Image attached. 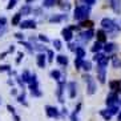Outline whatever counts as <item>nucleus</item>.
Segmentation results:
<instances>
[{
    "label": "nucleus",
    "mask_w": 121,
    "mask_h": 121,
    "mask_svg": "<svg viewBox=\"0 0 121 121\" xmlns=\"http://www.w3.org/2000/svg\"><path fill=\"white\" fill-rule=\"evenodd\" d=\"M89 13V8L86 5H80V7H76L75 9V19L76 20H84V19L88 17Z\"/></svg>",
    "instance_id": "obj_1"
},
{
    "label": "nucleus",
    "mask_w": 121,
    "mask_h": 121,
    "mask_svg": "<svg viewBox=\"0 0 121 121\" xmlns=\"http://www.w3.org/2000/svg\"><path fill=\"white\" fill-rule=\"evenodd\" d=\"M84 78H85V81H88V95H93L95 91H96V84H95V81H93L92 77L88 76V75L84 76Z\"/></svg>",
    "instance_id": "obj_2"
},
{
    "label": "nucleus",
    "mask_w": 121,
    "mask_h": 121,
    "mask_svg": "<svg viewBox=\"0 0 121 121\" xmlns=\"http://www.w3.org/2000/svg\"><path fill=\"white\" fill-rule=\"evenodd\" d=\"M118 97H117V95L116 93H110L109 96L107 97V105L108 107H114V105H118Z\"/></svg>",
    "instance_id": "obj_3"
},
{
    "label": "nucleus",
    "mask_w": 121,
    "mask_h": 121,
    "mask_svg": "<svg viewBox=\"0 0 121 121\" xmlns=\"http://www.w3.org/2000/svg\"><path fill=\"white\" fill-rule=\"evenodd\" d=\"M101 25H103L104 29H108V31H112V29H114V23L110 20V19H103L101 20Z\"/></svg>",
    "instance_id": "obj_4"
},
{
    "label": "nucleus",
    "mask_w": 121,
    "mask_h": 121,
    "mask_svg": "<svg viewBox=\"0 0 121 121\" xmlns=\"http://www.w3.org/2000/svg\"><path fill=\"white\" fill-rule=\"evenodd\" d=\"M20 27H22L23 29H25V28L35 29V28H36V23L33 22V20H24V22L20 23Z\"/></svg>",
    "instance_id": "obj_5"
},
{
    "label": "nucleus",
    "mask_w": 121,
    "mask_h": 121,
    "mask_svg": "<svg viewBox=\"0 0 121 121\" xmlns=\"http://www.w3.org/2000/svg\"><path fill=\"white\" fill-rule=\"evenodd\" d=\"M97 78L100 82H105V68L104 67L97 68Z\"/></svg>",
    "instance_id": "obj_6"
},
{
    "label": "nucleus",
    "mask_w": 121,
    "mask_h": 121,
    "mask_svg": "<svg viewBox=\"0 0 121 121\" xmlns=\"http://www.w3.org/2000/svg\"><path fill=\"white\" fill-rule=\"evenodd\" d=\"M45 112H47V114H48L49 117H57V116H59L57 109H56V108H53V107H47L45 108Z\"/></svg>",
    "instance_id": "obj_7"
},
{
    "label": "nucleus",
    "mask_w": 121,
    "mask_h": 121,
    "mask_svg": "<svg viewBox=\"0 0 121 121\" xmlns=\"http://www.w3.org/2000/svg\"><path fill=\"white\" fill-rule=\"evenodd\" d=\"M80 36H81V40H82V41H88V40L92 39L93 31H92V29H88V31H85V32H82Z\"/></svg>",
    "instance_id": "obj_8"
},
{
    "label": "nucleus",
    "mask_w": 121,
    "mask_h": 121,
    "mask_svg": "<svg viewBox=\"0 0 121 121\" xmlns=\"http://www.w3.org/2000/svg\"><path fill=\"white\" fill-rule=\"evenodd\" d=\"M63 36H64L65 41H71V40H72V29L71 28L63 29Z\"/></svg>",
    "instance_id": "obj_9"
},
{
    "label": "nucleus",
    "mask_w": 121,
    "mask_h": 121,
    "mask_svg": "<svg viewBox=\"0 0 121 121\" xmlns=\"http://www.w3.org/2000/svg\"><path fill=\"white\" fill-rule=\"evenodd\" d=\"M37 65H39L40 68L45 67V55H43V53L37 55Z\"/></svg>",
    "instance_id": "obj_10"
},
{
    "label": "nucleus",
    "mask_w": 121,
    "mask_h": 121,
    "mask_svg": "<svg viewBox=\"0 0 121 121\" xmlns=\"http://www.w3.org/2000/svg\"><path fill=\"white\" fill-rule=\"evenodd\" d=\"M69 97L71 99H73V97L76 96V84L75 82H69Z\"/></svg>",
    "instance_id": "obj_11"
},
{
    "label": "nucleus",
    "mask_w": 121,
    "mask_h": 121,
    "mask_svg": "<svg viewBox=\"0 0 121 121\" xmlns=\"http://www.w3.org/2000/svg\"><path fill=\"white\" fill-rule=\"evenodd\" d=\"M112 8L116 13H120L121 12V8H120V1L118 0H112Z\"/></svg>",
    "instance_id": "obj_12"
},
{
    "label": "nucleus",
    "mask_w": 121,
    "mask_h": 121,
    "mask_svg": "<svg viewBox=\"0 0 121 121\" xmlns=\"http://www.w3.org/2000/svg\"><path fill=\"white\" fill-rule=\"evenodd\" d=\"M64 19H67V15H59V16H52V17L49 19V22L51 23H57V22L64 20Z\"/></svg>",
    "instance_id": "obj_13"
},
{
    "label": "nucleus",
    "mask_w": 121,
    "mask_h": 121,
    "mask_svg": "<svg viewBox=\"0 0 121 121\" xmlns=\"http://www.w3.org/2000/svg\"><path fill=\"white\" fill-rule=\"evenodd\" d=\"M56 60H57V63L61 64V65H67L68 64V59L65 56H63V55H59V56L56 57Z\"/></svg>",
    "instance_id": "obj_14"
},
{
    "label": "nucleus",
    "mask_w": 121,
    "mask_h": 121,
    "mask_svg": "<svg viewBox=\"0 0 121 121\" xmlns=\"http://www.w3.org/2000/svg\"><path fill=\"white\" fill-rule=\"evenodd\" d=\"M20 19H22V13H16L12 19V25H20Z\"/></svg>",
    "instance_id": "obj_15"
},
{
    "label": "nucleus",
    "mask_w": 121,
    "mask_h": 121,
    "mask_svg": "<svg viewBox=\"0 0 121 121\" xmlns=\"http://www.w3.org/2000/svg\"><path fill=\"white\" fill-rule=\"evenodd\" d=\"M97 39H99L100 43H103V41H105V32L104 31H97Z\"/></svg>",
    "instance_id": "obj_16"
},
{
    "label": "nucleus",
    "mask_w": 121,
    "mask_h": 121,
    "mask_svg": "<svg viewBox=\"0 0 121 121\" xmlns=\"http://www.w3.org/2000/svg\"><path fill=\"white\" fill-rule=\"evenodd\" d=\"M109 86L112 91H118V86H120V82L118 81H110L109 82Z\"/></svg>",
    "instance_id": "obj_17"
},
{
    "label": "nucleus",
    "mask_w": 121,
    "mask_h": 121,
    "mask_svg": "<svg viewBox=\"0 0 121 121\" xmlns=\"http://www.w3.org/2000/svg\"><path fill=\"white\" fill-rule=\"evenodd\" d=\"M108 63H109V57H105V56H104L103 59L99 61V65H100V67H107Z\"/></svg>",
    "instance_id": "obj_18"
},
{
    "label": "nucleus",
    "mask_w": 121,
    "mask_h": 121,
    "mask_svg": "<svg viewBox=\"0 0 121 121\" xmlns=\"http://www.w3.org/2000/svg\"><path fill=\"white\" fill-rule=\"evenodd\" d=\"M82 64H84V61H82V59H80V57H76V60H75L76 69H80V68L82 67Z\"/></svg>",
    "instance_id": "obj_19"
},
{
    "label": "nucleus",
    "mask_w": 121,
    "mask_h": 121,
    "mask_svg": "<svg viewBox=\"0 0 121 121\" xmlns=\"http://www.w3.org/2000/svg\"><path fill=\"white\" fill-rule=\"evenodd\" d=\"M104 48H105V52H108V53H109V52H112V51L116 48V45H114L113 43H108L107 45L104 47Z\"/></svg>",
    "instance_id": "obj_20"
},
{
    "label": "nucleus",
    "mask_w": 121,
    "mask_h": 121,
    "mask_svg": "<svg viewBox=\"0 0 121 121\" xmlns=\"http://www.w3.org/2000/svg\"><path fill=\"white\" fill-rule=\"evenodd\" d=\"M100 114H101V116H103L107 121L110 120V116H112V114H110L109 112H107V110H100Z\"/></svg>",
    "instance_id": "obj_21"
},
{
    "label": "nucleus",
    "mask_w": 121,
    "mask_h": 121,
    "mask_svg": "<svg viewBox=\"0 0 121 121\" xmlns=\"http://www.w3.org/2000/svg\"><path fill=\"white\" fill-rule=\"evenodd\" d=\"M76 55H77V57L82 59V57H84V55H85V51L82 49V48H77V49H76Z\"/></svg>",
    "instance_id": "obj_22"
},
{
    "label": "nucleus",
    "mask_w": 121,
    "mask_h": 121,
    "mask_svg": "<svg viewBox=\"0 0 121 121\" xmlns=\"http://www.w3.org/2000/svg\"><path fill=\"white\" fill-rule=\"evenodd\" d=\"M101 48H103V47H101V44H100V41H97V43H96L95 45L92 47V51H93V52H99V51L101 49Z\"/></svg>",
    "instance_id": "obj_23"
},
{
    "label": "nucleus",
    "mask_w": 121,
    "mask_h": 121,
    "mask_svg": "<svg viewBox=\"0 0 121 121\" xmlns=\"http://www.w3.org/2000/svg\"><path fill=\"white\" fill-rule=\"evenodd\" d=\"M51 76H52L55 80H59V78H60V72L59 71H52L51 72Z\"/></svg>",
    "instance_id": "obj_24"
},
{
    "label": "nucleus",
    "mask_w": 121,
    "mask_h": 121,
    "mask_svg": "<svg viewBox=\"0 0 121 121\" xmlns=\"http://www.w3.org/2000/svg\"><path fill=\"white\" fill-rule=\"evenodd\" d=\"M53 4H55V0H44L43 5L44 7H52Z\"/></svg>",
    "instance_id": "obj_25"
},
{
    "label": "nucleus",
    "mask_w": 121,
    "mask_h": 121,
    "mask_svg": "<svg viewBox=\"0 0 121 121\" xmlns=\"http://www.w3.org/2000/svg\"><path fill=\"white\" fill-rule=\"evenodd\" d=\"M22 77H23V81H29V80H31V77H29V73H28L27 71H25V72H23Z\"/></svg>",
    "instance_id": "obj_26"
},
{
    "label": "nucleus",
    "mask_w": 121,
    "mask_h": 121,
    "mask_svg": "<svg viewBox=\"0 0 121 121\" xmlns=\"http://www.w3.org/2000/svg\"><path fill=\"white\" fill-rule=\"evenodd\" d=\"M53 45H55V48H56L57 51H60L61 48H63V47H61V41H60V40H55V41H53Z\"/></svg>",
    "instance_id": "obj_27"
},
{
    "label": "nucleus",
    "mask_w": 121,
    "mask_h": 121,
    "mask_svg": "<svg viewBox=\"0 0 121 121\" xmlns=\"http://www.w3.org/2000/svg\"><path fill=\"white\" fill-rule=\"evenodd\" d=\"M118 112V105H114V107H110L109 108V113L110 114H114Z\"/></svg>",
    "instance_id": "obj_28"
},
{
    "label": "nucleus",
    "mask_w": 121,
    "mask_h": 121,
    "mask_svg": "<svg viewBox=\"0 0 121 121\" xmlns=\"http://www.w3.org/2000/svg\"><path fill=\"white\" fill-rule=\"evenodd\" d=\"M29 12H31V8H29L28 5H25V7L22 8V13H23V15H28Z\"/></svg>",
    "instance_id": "obj_29"
},
{
    "label": "nucleus",
    "mask_w": 121,
    "mask_h": 121,
    "mask_svg": "<svg viewBox=\"0 0 121 121\" xmlns=\"http://www.w3.org/2000/svg\"><path fill=\"white\" fill-rule=\"evenodd\" d=\"M91 63L89 61H84V64H82V69H85V71H89L91 69Z\"/></svg>",
    "instance_id": "obj_30"
},
{
    "label": "nucleus",
    "mask_w": 121,
    "mask_h": 121,
    "mask_svg": "<svg viewBox=\"0 0 121 121\" xmlns=\"http://www.w3.org/2000/svg\"><path fill=\"white\" fill-rule=\"evenodd\" d=\"M80 25H81V27H88V28H91L93 24H92V22H81Z\"/></svg>",
    "instance_id": "obj_31"
},
{
    "label": "nucleus",
    "mask_w": 121,
    "mask_h": 121,
    "mask_svg": "<svg viewBox=\"0 0 121 121\" xmlns=\"http://www.w3.org/2000/svg\"><path fill=\"white\" fill-rule=\"evenodd\" d=\"M120 65H121V61L118 60L117 57H114V59H113V67L117 68V67H120Z\"/></svg>",
    "instance_id": "obj_32"
},
{
    "label": "nucleus",
    "mask_w": 121,
    "mask_h": 121,
    "mask_svg": "<svg viewBox=\"0 0 121 121\" xmlns=\"http://www.w3.org/2000/svg\"><path fill=\"white\" fill-rule=\"evenodd\" d=\"M103 57H104V55H101V53H97V55H95V57H93V60H95V61H97V63H99V61L101 60Z\"/></svg>",
    "instance_id": "obj_33"
},
{
    "label": "nucleus",
    "mask_w": 121,
    "mask_h": 121,
    "mask_svg": "<svg viewBox=\"0 0 121 121\" xmlns=\"http://www.w3.org/2000/svg\"><path fill=\"white\" fill-rule=\"evenodd\" d=\"M15 4H16V0H11V1H9V4L7 5V9H11V8H13Z\"/></svg>",
    "instance_id": "obj_34"
},
{
    "label": "nucleus",
    "mask_w": 121,
    "mask_h": 121,
    "mask_svg": "<svg viewBox=\"0 0 121 121\" xmlns=\"http://www.w3.org/2000/svg\"><path fill=\"white\" fill-rule=\"evenodd\" d=\"M9 71V65H0V72Z\"/></svg>",
    "instance_id": "obj_35"
},
{
    "label": "nucleus",
    "mask_w": 121,
    "mask_h": 121,
    "mask_svg": "<svg viewBox=\"0 0 121 121\" xmlns=\"http://www.w3.org/2000/svg\"><path fill=\"white\" fill-rule=\"evenodd\" d=\"M39 39L41 40V41H44V43H48V41H49V40H48V37H47V36H44V35H40Z\"/></svg>",
    "instance_id": "obj_36"
},
{
    "label": "nucleus",
    "mask_w": 121,
    "mask_h": 121,
    "mask_svg": "<svg viewBox=\"0 0 121 121\" xmlns=\"http://www.w3.org/2000/svg\"><path fill=\"white\" fill-rule=\"evenodd\" d=\"M32 95L33 96H41V92L37 91V88H36V89H32Z\"/></svg>",
    "instance_id": "obj_37"
},
{
    "label": "nucleus",
    "mask_w": 121,
    "mask_h": 121,
    "mask_svg": "<svg viewBox=\"0 0 121 121\" xmlns=\"http://www.w3.org/2000/svg\"><path fill=\"white\" fill-rule=\"evenodd\" d=\"M48 60L49 61L53 60V51H48Z\"/></svg>",
    "instance_id": "obj_38"
},
{
    "label": "nucleus",
    "mask_w": 121,
    "mask_h": 121,
    "mask_svg": "<svg viewBox=\"0 0 121 121\" xmlns=\"http://www.w3.org/2000/svg\"><path fill=\"white\" fill-rule=\"evenodd\" d=\"M24 93H23V95H20V96H19L17 97V101H19V103H23V101H24Z\"/></svg>",
    "instance_id": "obj_39"
},
{
    "label": "nucleus",
    "mask_w": 121,
    "mask_h": 121,
    "mask_svg": "<svg viewBox=\"0 0 121 121\" xmlns=\"http://www.w3.org/2000/svg\"><path fill=\"white\" fill-rule=\"evenodd\" d=\"M84 3H86V4H95V0H84Z\"/></svg>",
    "instance_id": "obj_40"
},
{
    "label": "nucleus",
    "mask_w": 121,
    "mask_h": 121,
    "mask_svg": "<svg viewBox=\"0 0 121 121\" xmlns=\"http://www.w3.org/2000/svg\"><path fill=\"white\" fill-rule=\"evenodd\" d=\"M22 57H23V53H19V57H17V60H16V63H20V60H22Z\"/></svg>",
    "instance_id": "obj_41"
},
{
    "label": "nucleus",
    "mask_w": 121,
    "mask_h": 121,
    "mask_svg": "<svg viewBox=\"0 0 121 121\" xmlns=\"http://www.w3.org/2000/svg\"><path fill=\"white\" fill-rule=\"evenodd\" d=\"M69 49H71V51H76L77 48H75V45H73V44H69Z\"/></svg>",
    "instance_id": "obj_42"
},
{
    "label": "nucleus",
    "mask_w": 121,
    "mask_h": 121,
    "mask_svg": "<svg viewBox=\"0 0 121 121\" xmlns=\"http://www.w3.org/2000/svg\"><path fill=\"white\" fill-rule=\"evenodd\" d=\"M8 110H9V112H12V113H13V112H15V109H13V107H11V105H8Z\"/></svg>",
    "instance_id": "obj_43"
},
{
    "label": "nucleus",
    "mask_w": 121,
    "mask_h": 121,
    "mask_svg": "<svg viewBox=\"0 0 121 121\" xmlns=\"http://www.w3.org/2000/svg\"><path fill=\"white\" fill-rule=\"evenodd\" d=\"M15 36H16L17 39H23V35H22V33H16V35H15Z\"/></svg>",
    "instance_id": "obj_44"
},
{
    "label": "nucleus",
    "mask_w": 121,
    "mask_h": 121,
    "mask_svg": "<svg viewBox=\"0 0 121 121\" xmlns=\"http://www.w3.org/2000/svg\"><path fill=\"white\" fill-rule=\"evenodd\" d=\"M117 121H121V112L118 113V116H117Z\"/></svg>",
    "instance_id": "obj_45"
},
{
    "label": "nucleus",
    "mask_w": 121,
    "mask_h": 121,
    "mask_svg": "<svg viewBox=\"0 0 121 121\" xmlns=\"http://www.w3.org/2000/svg\"><path fill=\"white\" fill-rule=\"evenodd\" d=\"M25 1H27V3H31V1H32V0H25Z\"/></svg>",
    "instance_id": "obj_46"
},
{
    "label": "nucleus",
    "mask_w": 121,
    "mask_h": 121,
    "mask_svg": "<svg viewBox=\"0 0 121 121\" xmlns=\"http://www.w3.org/2000/svg\"><path fill=\"white\" fill-rule=\"evenodd\" d=\"M0 103H1V99H0Z\"/></svg>",
    "instance_id": "obj_47"
}]
</instances>
